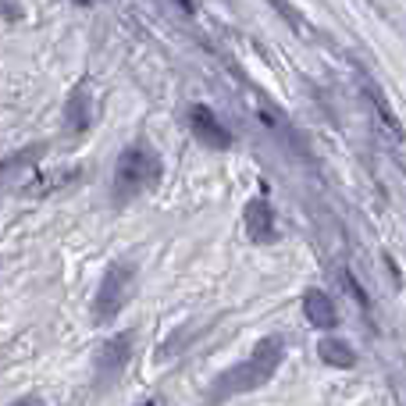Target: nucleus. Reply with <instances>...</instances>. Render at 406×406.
<instances>
[{"mask_svg": "<svg viewBox=\"0 0 406 406\" xmlns=\"http://www.w3.org/2000/svg\"><path fill=\"white\" fill-rule=\"evenodd\" d=\"M282 360H285V338H282V335H264V338L253 346V353H249L246 360L232 364L225 374L214 378L207 403H225V399H232V396L264 389V385L278 374Z\"/></svg>", "mask_w": 406, "mask_h": 406, "instance_id": "obj_1", "label": "nucleus"}, {"mask_svg": "<svg viewBox=\"0 0 406 406\" xmlns=\"http://www.w3.org/2000/svg\"><path fill=\"white\" fill-rule=\"evenodd\" d=\"M157 182H161V154L146 139L129 143L114 164V203L136 200V196L150 193Z\"/></svg>", "mask_w": 406, "mask_h": 406, "instance_id": "obj_2", "label": "nucleus"}, {"mask_svg": "<svg viewBox=\"0 0 406 406\" xmlns=\"http://www.w3.org/2000/svg\"><path fill=\"white\" fill-rule=\"evenodd\" d=\"M132 289H136V264L132 260H111L103 278H100L96 300H93V321L96 325H111L125 310Z\"/></svg>", "mask_w": 406, "mask_h": 406, "instance_id": "obj_3", "label": "nucleus"}, {"mask_svg": "<svg viewBox=\"0 0 406 406\" xmlns=\"http://www.w3.org/2000/svg\"><path fill=\"white\" fill-rule=\"evenodd\" d=\"M132 349H136V335H132V331H118V335H111V338L100 346V353H96V374H93V385H96L100 392L111 389V385L125 374L129 360H132Z\"/></svg>", "mask_w": 406, "mask_h": 406, "instance_id": "obj_4", "label": "nucleus"}, {"mask_svg": "<svg viewBox=\"0 0 406 406\" xmlns=\"http://www.w3.org/2000/svg\"><path fill=\"white\" fill-rule=\"evenodd\" d=\"M189 129H193V136H196L203 146H210V150H228V146L236 143V136L225 129V121H221L207 103H193V107H189Z\"/></svg>", "mask_w": 406, "mask_h": 406, "instance_id": "obj_5", "label": "nucleus"}, {"mask_svg": "<svg viewBox=\"0 0 406 406\" xmlns=\"http://www.w3.org/2000/svg\"><path fill=\"white\" fill-rule=\"evenodd\" d=\"M243 225H246L249 243H257V246H267L278 236V228H274V210H271V203H267L264 196H253V200L246 203Z\"/></svg>", "mask_w": 406, "mask_h": 406, "instance_id": "obj_6", "label": "nucleus"}, {"mask_svg": "<svg viewBox=\"0 0 406 406\" xmlns=\"http://www.w3.org/2000/svg\"><path fill=\"white\" fill-rule=\"evenodd\" d=\"M43 157H47V143H32V146H25V150H18V154L4 157V161H0V189H11L14 178H22L25 171H32Z\"/></svg>", "mask_w": 406, "mask_h": 406, "instance_id": "obj_7", "label": "nucleus"}, {"mask_svg": "<svg viewBox=\"0 0 406 406\" xmlns=\"http://www.w3.org/2000/svg\"><path fill=\"white\" fill-rule=\"evenodd\" d=\"M303 314H307L310 325L321 328V331L338 325V310H335V303H331V296L325 289H307L303 292Z\"/></svg>", "mask_w": 406, "mask_h": 406, "instance_id": "obj_8", "label": "nucleus"}, {"mask_svg": "<svg viewBox=\"0 0 406 406\" xmlns=\"http://www.w3.org/2000/svg\"><path fill=\"white\" fill-rule=\"evenodd\" d=\"M317 353H321V360H325L328 367H338V371H349V367L356 364V349H353L346 338H335V335L321 338Z\"/></svg>", "mask_w": 406, "mask_h": 406, "instance_id": "obj_9", "label": "nucleus"}, {"mask_svg": "<svg viewBox=\"0 0 406 406\" xmlns=\"http://www.w3.org/2000/svg\"><path fill=\"white\" fill-rule=\"evenodd\" d=\"M68 121H72V129H75V132H86V125H89V103H86V86H79V89L72 93V100H68Z\"/></svg>", "mask_w": 406, "mask_h": 406, "instance_id": "obj_10", "label": "nucleus"}, {"mask_svg": "<svg viewBox=\"0 0 406 406\" xmlns=\"http://www.w3.org/2000/svg\"><path fill=\"white\" fill-rule=\"evenodd\" d=\"M271 4H274V7H278V11L285 14V22H289L292 29H303V22H300V14L292 11V4H289V0H271Z\"/></svg>", "mask_w": 406, "mask_h": 406, "instance_id": "obj_11", "label": "nucleus"}, {"mask_svg": "<svg viewBox=\"0 0 406 406\" xmlns=\"http://www.w3.org/2000/svg\"><path fill=\"white\" fill-rule=\"evenodd\" d=\"M7 406H47L39 396H22V399H14V403H7Z\"/></svg>", "mask_w": 406, "mask_h": 406, "instance_id": "obj_12", "label": "nucleus"}, {"mask_svg": "<svg viewBox=\"0 0 406 406\" xmlns=\"http://www.w3.org/2000/svg\"><path fill=\"white\" fill-rule=\"evenodd\" d=\"M178 4H182V7H185V11H189V7H193V0H178Z\"/></svg>", "mask_w": 406, "mask_h": 406, "instance_id": "obj_13", "label": "nucleus"}, {"mask_svg": "<svg viewBox=\"0 0 406 406\" xmlns=\"http://www.w3.org/2000/svg\"><path fill=\"white\" fill-rule=\"evenodd\" d=\"M143 406H161V399H150V403H143Z\"/></svg>", "mask_w": 406, "mask_h": 406, "instance_id": "obj_14", "label": "nucleus"}, {"mask_svg": "<svg viewBox=\"0 0 406 406\" xmlns=\"http://www.w3.org/2000/svg\"><path fill=\"white\" fill-rule=\"evenodd\" d=\"M75 4H82V7H89V4H93V0H75Z\"/></svg>", "mask_w": 406, "mask_h": 406, "instance_id": "obj_15", "label": "nucleus"}]
</instances>
